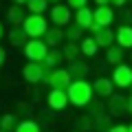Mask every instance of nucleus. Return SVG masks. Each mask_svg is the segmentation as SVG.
<instances>
[{
	"label": "nucleus",
	"mask_w": 132,
	"mask_h": 132,
	"mask_svg": "<svg viewBox=\"0 0 132 132\" xmlns=\"http://www.w3.org/2000/svg\"><path fill=\"white\" fill-rule=\"evenodd\" d=\"M68 95V104L77 106V108H86L95 99V90H93V81L88 79H73L71 86L66 88Z\"/></svg>",
	"instance_id": "f257e3e1"
},
{
	"label": "nucleus",
	"mask_w": 132,
	"mask_h": 132,
	"mask_svg": "<svg viewBox=\"0 0 132 132\" xmlns=\"http://www.w3.org/2000/svg\"><path fill=\"white\" fill-rule=\"evenodd\" d=\"M22 29L29 35V40H35V38H42L44 33H46L48 22H46V18L42 13H29L24 18V22H22Z\"/></svg>",
	"instance_id": "f03ea898"
},
{
	"label": "nucleus",
	"mask_w": 132,
	"mask_h": 132,
	"mask_svg": "<svg viewBox=\"0 0 132 132\" xmlns=\"http://www.w3.org/2000/svg\"><path fill=\"white\" fill-rule=\"evenodd\" d=\"M46 75H48V68L44 66V62H27L22 66V79L27 84H31V86L44 84Z\"/></svg>",
	"instance_id": "7ed1b4c3"
},
{
	"label": "nucleus",
	"mask_w": 132,
	"mask_h": 132,
	"mask_svg": "<svg viewBox=\"0 0 132 132\" xmlns=\"http://www.w3.org/2000/svg\"><path fill=\"white\" fill-rule=\"evenodd\" d=\"M22 53H24V57H27L29 62H44V57H46V53H48V46L44 44L42 38H35V40H29V42L24 44Z\"/></svg>",
	"instance_id": "20e7f679"
},
{
	"label": "nucleus",
	"mask_w": 132,
	"mask_h": 132,
	"mask_svg": "<svg viewBox=\"0 0 132 132\" xmlns=\"http://www.w3.org/2000/svg\"><path fill=\"white\" fill-rule=\"evenodd\" d=\"M48 20H51L53 27H66V24H71V20H73V9L68 5L57 2V5H53L51 11H48Z\"/></svg>",
	"instance_id": "39448f33"
},
{
	"label": "nucleus",
	"mask_w": 132,
	"mask_h": 132,
	"mask_svg": "<svg viewBox=\"0 0 132 132\" xmlns=\"http://www.w3.org/2000/svg\"><path fill=\"white\" fill-rule=\"evenodd\" d=\"M71 81H73V77L68 75V71L57 66V68H51V71H48V75H46V79H44V84L51 86V88L66 90L68 86H71Z\"/></svg>",
	"instance_id": "423d86ee"
},
{
	"label": "nucleus",
	"mask_w": 132,
	"mask_h": 132,
	"mask_svg": "<svg viewBox=\"0 0 132 132\" xmlns=\"http://www.w3.org/2000/svg\"><path fill=\"white\" fill-rule=\"evenodd\" d=\"M110 79H112L114 88H119V90L130 88V86H132V66H126V64L121 62L119 66H114V71H112V75H110Z\"/></svg>",
	"instance_id": "0eeeda50"
},
{
	"label": "nucleus",
	"mask_w": 132,
	"mask_h": 132,
	"mask_svg": "<svg viewBox=\"0 0 132 132\" xmlns=\"http://www.w3.org/2000/svg\"><path fill=\"white\" fill-rule=\"evenodd\" d=\"M106 110H108L110 117H121L128 112V97L123 95H110L108 101H106Z\"/></svg>",
	"instance_id": "6e6552de"
},
{
	"label": "nucleus",
	"mask_w": 132,
	"mask_h": 132,
	"mask_svg": "<svg viewBox=\"0 0 132 132\" xmlns=\"http://www.w3.org/2000/svg\"><path fill=\"white\" fill-rule=\"evenodd\" d=\"M46 104L51 110H55V112H60V110H64L66 106H68V95H66V90H60V88H51L46 95Z\"/></svg>",
	"instance_id": "1a4fd4ad"
},
{
	"label": "nucleus",
	"mask_w": 132,
	"mask_h": 132,
	"mask_svg": "<svg viewBox=\"0 0 132 132\" xmlns=\"http://www.w3.org/2000/svg\"><path fill=\"white\" fill-rule=\"evenodd\" d=\"M93 18H95V24H99V27H110V24L114 22V9L110 5H104V7H97V9H93Z\"/></svg>",
	"instance_id": "9d476101"
},
{
	"label": "nucleus",
	"mask_w": 132,
	"mask_h": 132,
	"mask_svg": "<svg viewBox=\"0 0 132 132\" xmlns=\"http://www.w3.org/2000/svg\"><path fill=\"white\" fill-rule=\"evenodd\" d=\"M42 40H44V44H46L48 48H57V46H62V44H64V29L62 27H48L46 29V33H44L42 35Z\"/></svg>",
	"instance_id": "9b49d317"
},
{
	"label": "nucleus",
	"mask_w": 132,
	"mask_h": 132,
	"mask_svg": "<svg viewBox=\"0 0 132 132\" xmlns=\"http://www.w3.org/2000/svg\"><path fill=\"white\" fill-rule=\"evenodd\" d=\"M93 90L99 99H108L110 95H114V84L110 77H97L93 81Z\"/></svg>",
	"instance_id": "f8f14e48"
},
{
	"label": "nucleus",
	"mask_w": 132,
	"mask_h": 132,
	"mask_svg": "<svg viewBox=\"0 0 132 132\" xmlns=\"http://www.w3.org/2000/svg\"><path fill=\"white\" fill-rule=\"evenodd\" d=\"M114 44L121 48H132V24H119V29H114Z\"/></svg>",
	"instance_id": "ddd939ff"
},
{
	"label": "nucleus",
	"mask_w": 132,
	"mask_h": 132,
	"mask_svg": "<svg viewBox=\"0 0 132 132\" xmlns=\"http://www.w3.org/2000/svg\"><path fill=\"white\" fill-rule=\"evenodd\" d=\"M73 22H75L77 27H81L84 31H88V29L95 24L93 9H88V7H81V9H77L75 13H73Z\"/></svg>",
	"instance_id": "4468645a"
},
{
	"label": "nucleus",
	"mask_w": 132,
	"mask_h": 132,
	"mask_svg": "<svg viewBox=\"0 0 132 132\" xmlns=\"http://www.w3.org/2000/svg\"><path fill=\"white\" fill-rule=\"evenodd\" d=\"M27 11H24V7L20 5H11L9 9H7V22L11 24V27H22L24 18H27Z\"/></svg>",
	"instance_id": "2eb2a0df"
},
{
	"label": "nucleus",
	"mask_w": 132,
	"mask_h": 132,
	"mask_svg": "<svg viewBox=\"0 0 132 132\" xmlns=\"http://www.w3.org/2000/svg\"><path fill=\"white\" fill-rule=\"evenodd\" d=\"M93 38H95V42H97L99 48H108V46L114 44V31L110 27H104V29H99Z\"/></svg>",
	"instance_id": "dca6fc26"
},
{
	"label": "nucleus",
	"mask_w": 132,
	"mask_h": 132,
	"mask_svg": "<svg viewBox=\"0 0 132 132\" xmlns=\"http://www.w3.org/2000/svg\"><path fill=\"white\" fill-rule=\"evenodd\" d=\"M7 38H9V42H11L13 48H24V44L29 42V35L24 33L22 27H11V31L7 33Z\"/></svg>",
	"instance_id": "f3484780"
},
{
	"label": "nucleus",
	"mask_w": 132,
	"mask_h": 132,
	"mask_svg": "<svg viewBox=\"0 0 132 132\" xmlns=\"http://www.w3.org/2000/svg\"><path fill=\"white\" fill-rule=\"evenodd\" d=\"M97 51H99V46H97V42H95L93 35H84V38L79 40V53L84 57H95Z\"/></svg>",
	"instance_id": "a211bd4d"
},
{
	"label": "nucleus",
	"mask_w": 132,
	"mask_h": 132,
	"mask_svg": "<svg viewBox=\"0 0 132 132\" xmlns=\"http://www.w3.org/2000/svg\"><path fill=\"white\" fill-rule=\"evenodd\" d=\"M66 71H68V75L73 79H86V75H88V64H84L81 60H75V62H71V66Z\"/></svg>",
	"instance_id": "6ab92c4d"
},
{
	"label": "nucleus",
	"mask_w": 132,
	"mask_h": 132,
	"mask_svg": "<svg viewBox=\"0 0 132 132\" xmlns=\"http://www.w3.org/2000/svg\"><path fill=\"white\" fill-rule=\"evenodd\" d=\"M62 62H64V55H62L60 48H48L46 57H44V66H46L48 71H51V68H57Z\"/></svg>",
	"instance_id": "aec40b11"
},
{
	"label": "nucleus",
	"mask_w": 132,
	"mask_h": 132,
	"mask_svg": "<svg viewBox=\"0 0 132 132\" xmlns=\"http://www.w3.org/2000/svg\"><path fill=\"white\" fill-rule=\"evenodd\" d=\"M110 126H112V119H110V114H97V117H93V132H108Z\"/></svg>",
	"instance_id": "412c9836"
},
{
	"label": "nucleus",
	"mask_w": 132,
	"mask_h": 132,
	"mask_svg": "<svg viewBox=\"0 0 132 132\" xmlns=\"http://www.w3.org/2000/svg\"><path fill=\"white\" fill-rule=\"evenodd\" d=\"M106 62L112 64V66H119V64L123 62V48L117 46V44L108 46V48H106Z\"/></svg>",
	"instance_id": "4be33fe9"
},
{
	"label": "nucleus",
	"mask_w": 132,
	"mask_h": 132,
	"mask_svg": "<svg viewBox=\"0 0 132 132\" xmlns=\"http://www.w3.org/2000/svg\"><path fill=\"white\" fill-rule=\"evenodd\" d=\"M64 38H66V42H77V44H79V40L84 38V29H81V27H77L75 22H71V24H66Z\"/></svg>",
	"instance_id": "5701e85b"
},
{
	"label": "nucleus",
	"mask_w": 132,
	"mask_h": 132,
	"mask_svg": "<svg viewBox=\"0 0 132 132\" xmlns=\"http://www.w3.org/2000/svg\"><path fill=\"white\" fill-rule=\"evenodd\" d=\"M18 123H20V117L15 112H5L2 117H0V128H2L5 132H13Z\"/></svg>",
	"instance_id": "b1692460"
},
{
	"label": "nucleus",
	"mask_w": 132,
	"mask_h": 132,
	"mask_svg": "<svg viewBox=\"0 0 132 132\" xmlns=\"http://www.w3.org/2000/svg\"><path fill=\"white\" fill-rule=\"evenodd\" d=\"M62 55H64V60L66 62H75V60H79V44L77 42H66L64 44V48H62Z\"/></svg>",
	"instance_id": "393cba45"
},
{
	"label": "nucleus",
	"mask_w": 132,
	"mask_h": 132,
	"mask_svg": "<svg viewBox=\"0 0 132 132\" xmlns=\"http://www.w3.org/2000/svg\"><path fill=\"white\" fill-rule=\"evenodd\" d=\"M13 132H42V128H40L38 121H33L31 117H27V119H22V121L15 126Z\"/></svg>",
	"instance_id": "a878e982"
},
{
	"label": "nucleus",
	"mask_w": 132,
	"mask_h": 132,
	"mask_svg": "<svg viewBox=\"0 0 132 132\" xmlns=\"http://www.w3.org/2000/svg\"><path fill=\"white\" fill-rule=\"evenodd\" d=\"M27 11L29 13H46V9H48V0H27Z\"/></svg>",
	"instance_id": "bb28decb"
},
{
	"label": "nucleus",
	"mask_w": 132,
	"mask_h": 132,
	"mask_svg": "<svg viewBox=\"0 0 132 132\" xmlns=\"http://www.w3.org/2000/svg\"><path fill=\"white\" fill-rule=\"evenodd\" d=\"M75 130L77 132H93V117L88 112L75 119Z\"/></svg>",
	"instance_id": "cd10ccee"
},
{
	"label": "nucleus",
	"mask_w": 132,
	"mask_h": 132,
	"mask_svg": "<svg viewBox=\"0 0 132 132\" xmlns=\"http://www.w3.org/2000/svg\"><path fill=\"white\" fill-rule=\"evenodd\" d=\"M104 110H106V104L104 101H101V99H93V101H90L88 106H86V112L90 114V117H97V114H104Z\"/></svg>",
	"instance_id": "c85d7f7f"
},
{
	"label": "nucleus",
	"mask_w": 132,
	"mask_h": 132,
	"mask_svg": "<svg viewBox=\"0 0 132 132\" xmlns=\"http://www.w3.org/2000/svg\"><path fill=\"white\" fill-rule=\"evenodd\" d=\"M66 5L77 11V9H81V7H88V0H66Z\"/></svg>",
	"instance_id": "c756f323"
},
{
	"label": "nucleus",
	"mask_w": 132,
	"mask_h": 132,
	"mask_svg": "<svg viewBox=\"0 0 132 132\" xmlns=\"http://www.w3.org/2000/svg\"><path fill=\"white\" fill-rule=\"evenodd\" d=\"M108 132H128V126L126 123H112Z\"/></svg>",
	"instance_id": "7c9ffc66"
},
{
	"label": "nucleus",
	"mask_w": 132,
	"mask_h": 132,
	"mask_svg": "<svg viewBox=\"0 0 132 132\" xmlns=\"http://www.w3.org/2000/svg\"><path fill=\"white\" fill-rule=\"evenodd\" d=\"M7 64V48L5 46H0V68Z\"/></svg>",
	"instance_id": "2f4dec72"
},
{
	"label": "nucleus",
	"mask_w": 132,
	"mask_h": 132,
	"mask_svg": "<svg viewBox=\"0 0 132 132\" xmlns=\"http://www.w3.org/2000/svg\"><path fill=\"white\" fill-rule=\"evenodd\" d=\"M128 0H110V7H114V9H119V7H126Z\"/></svg>",
	"instance_id": "473e14b6"
},
{
	"label": "nucleus",
	"mask_w": 132,
	"mask_h": 132,
	"mask_svg": "<svg viewBox=\"0 0 132 132\" xmlns=\"http://www.w3.org/2000/svg\"><path fill=\"white\" fill-rule=\"evenodd\" d=\"M95 5H97V7H104V5H110V0H95Z\"/></svg>",
	"instance_id": "72a5a7b5"
},
{
	"label": "nucleus",
	"mask_w": 132,
	"mask_h": 132,
	"mask_svg": "<svg viewBox=\"0 0 132 132\" xmlns=\"http://www.w3.org/2000/svg\"><path fill=\"white\" fill-rule=\"evenodd\" d=\"M128 114H132V95L128 97Z\"/></svg>",
	"instance_id": "f704fd0d"
},
{
	"label": "nucleus",
	"mask_w": 132,
	"mask_h": 132,
	"mask_svg": "<svg viewBox=\"0 0 132 132\" xmlns=\"http://www.w3.org/2000/svg\"><path fill=\"white\" fill-rule=\"evenodd\" d=\"M11 5H20V7H24V5H27V0H11Z\"/></svg>",
	"instance_id": "c9c22d12"
},
{
	"label": "nucleus",
	"mask_w": 132,
	"mask_h": 132,
	"mask_svg": "<svg viewBox=\"0 0 132 132\" xmlns=\"http://www.w3.org/2000/svg\"><path fill=\"white\" fill-rule=\"evenodd\" d=\"M5 38V27H2V22H0V40Z\"/></svg>",
	"instance_id": "e433bc0d"
},
{
	"label": "nucleus",
	"mask_w": 132,
	"mask_h": 132,
	"mask_svg": "<svg viewBox=\"0 0 132 132\" xmlns=\"http://www.w3.org/2000/svg\"><path fill=\"white\" fill-rule=\"evenodd\" d=\"M48 2H51V5H57V2H60V0H48Z\"/></svg>",
	"instance_id": "4c0bfd02"
},
{
	"label": "nucleus",
	"mask_w": 132,
	"mask_h": 132,
	"mask_svg": "<svg viewBox=\"0 0 132 132\" xmlns=\"http://www.w3.org/2000/svg\"><path fill=\"white\" fill-rule=\"evenodd\" d=\"M128 132H132V123H130V126H128Z\"/></svg>",
	"instance_id": "58836bf2"
},
{
	"label": "nucleus",
	"mask_w": 132,
	"mask_h": 132,
	"mask_svg": "<svg viewBox=\"0 0 132 132\" xmlns=\"http://www.w3.org/2000/svg\"><path fill=\"white\" fill-rule=\"evenodd\" d=\"M130 62H132V48H130Z\"/></svg>",
	"instance_id": "ea45409f"
},
{
	"label": "nucleus",
	"mask_w": 132,
	"mask_h": 132,
	"mask_svg": "<svg viewBox=\"0 0 132 132\" xmlns=\"http://www.w3.org/2000/svg\"><path fill=\"white\" fill-rule=\"evenodd\" d=\"M0 132H5V130H2V128H0Z\"/></svg>",
	"instance_id": "a19ab883"
},
{
	"label": "nucleus",
	"mask_w": 132,
	"mask_h": 132,
	"mask_svg": "<svg viewBox=\"0 0 132 132\" xmlns=\"http://www.w3.org/2000/svg\"><path fill=\"white\" fill-rule=\"evenodd\" d=\"M130 93H132V86H130Z\"/></svg>",
	"instance_id": "79ce46f5"
},
{
	"label": "nucleus",
	"mask_w": 132,
	"mask_h": 132,
	"mask_svg": "<svg viewBox=\"0 0 132 132\" xmlns=\"http://www.w3.org/2000/svg\"><path fill=\"white\" fill-rule=\"evenodd\" d=\"M73 132H77V130H73Z\"/></svg>",
	"instance_id": "37998d69"
}]
</instances>
